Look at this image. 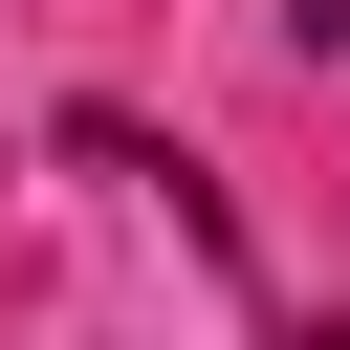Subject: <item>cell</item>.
Listing matches in <instances>:
<instances>
[{
	"instance_id": "6da1fadb",
	"label": "cell",
	"mask_w": 350,
	"mask_h": 350,
	"mask_svg": "<svg viewBox=\"0 0 350 350\" xmlns=\"http://www.w3.org/2000/svg\"><path fill=\"white\" fill-rule=\"evenodd\" d=\"M306 44H328V66H350V0H306Z\"/></svg>"
}]
</instances>
